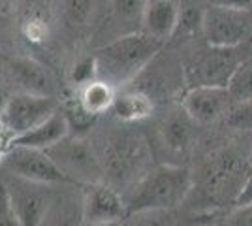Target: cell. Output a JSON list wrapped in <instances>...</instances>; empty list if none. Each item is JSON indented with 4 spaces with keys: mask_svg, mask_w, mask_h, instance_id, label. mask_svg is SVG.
Listing matches in <instances>:
<instances>
[{
    "mask_svg": "<svg viewBox=\"0 0 252 226\" xmlns=\"http://www.w3.org/2000/svg\"><path fill=\"white\" fill-rule=\"evenodd\" d=\"M162 42L143 31H130L102 45L94 53L96 77L119 87L134 81L157 57Z\"/></svg>",
    "mask_w": 252,
    "mask_h": 226,
    "instance_id": "obj_1",
    "label": "cell"
},
{
    "mask_svg": "<svg viewBox=\"0 0 252 226\" xmlns=\"http://www.w3.org/2000/svg\"><path fill=\"white\" fill-rule=\"evenodd\" d=\"M192 173L181 166L162 164L143 173L123 194L128 213L136 211H169L185 202L192 191Z\"/></svg>",
    "mask_w": 252,
    "mask_h": 226,
    "instance_id": "obj_2",
    "label": "cell"
},
{
    "mask_svg": "<svg viewBox=\"0 0 252 226\" xmlns=\"http://www.w3.org/2000/svg\"><path fill=\"white\" fill-rule=\"evenodd\" d=\"M94 151L104 179L107 177L111 183L134 185L147 172L151 153L147 141L137 132L126 129L111 130L100 136L98 143H94Z\"/></svg>",
    "mask_w": 252,
    "mask_h": 226,
    "instance_id": "obj_3",
    "label": "cell"
},
{
    "mask_svg": "<svg viewBox=\"0 0 252 226\" xmlns=\"http://www.w3.org/2000/svg\"><path fill=\"white\" fill-rule=\"evenodd\" d=\"M200 29L213 47H241L252 38V10L209 4L201 11Z\"/></svg>",
    "mask_w": 252,
    "mask_h": 226,
    "instance_id": "obj_4",
    "label": "cell"
},
{
    "mask_svg": "<svg viewBox=\"0 0 252 226\" xmlns=\"http://www.w3.org/2000/svg\"><path fill=\"white\" fill-rule=\"evenodd\" d=\"M53 162L63 170V173L74 185H89L104 181V172L96 157L94 145L83 140L81 136L68 134L64 140L43 149Z\"/></svg>",
    "mask_w": 252,
    "mask_h": 226,
    "instance_id": "obj_5",
    "label": "cell"
},
{
    "mask_svg": "<svg viewBox=\"0 0 252 226\" xmlns=\"http://www.w3.org/2000/svg\"><path fill=\"white\" fill-rule=\"evenodd\" d=\"M59 108L61 104L55 97H40L19 91L8 98V104L0 117V129L10 138L21 136L25 132L36 129Z\"/></svg>",
    "mask_w": 252,
    "mask_h": 226,
    "instance_id": "obj_6",
    "label": "cell"
},
{
    "mask_svg": "<svg viewBox=\"0 0 252 226\" xmlns=\"http://www.w3.org/2000/svg\"><path fill=\"white\" fill-rule=\"evenodd\" d=\"M0 164H2L4 172L13 173V175L29 179V181L53 185V187L70 183V179L64 175L63 170L53 162V159L43 149H34V147H25V145H10V149L6 151Z\"/></svg>",
    "mask_w": 252,
    "mask_h": 226,
    "instance_id": "obj_7",
    "label": "cell"
},
{
    "mask_svg": "<svg viewBox=\"0 0 252 226\" xmlns=\"http://www.w3.org/2000/svg\"><path fill=\"white\" fill-rule=\"evenodd\" d=\"M0 181L4 185L6 193L10 196V202L19 217L23 226H38L42 217L45 215L47 207L51 204L55 189L53 185L36 183L17 177L13 173L4 172L0 175Z\"/></svg>",
    "mask_w": 252,
    "mask_h": 226,
    "instance_id": "obj_8",
    "label": "cell"
},
{
    "mask_svg": "<svg viewBox=\"0 0 252 226\" xmlns=\"http://www.w3.org/2000/svg\"><path fill=\"white\" fill-rule=\"evenodd\" d=\"M83 223L93 225H121L128 217L125 198L115 187L98 181L89 183L81 191Z\"/></svg>",
    "mask_w": 252,
    "mask_h": 226,
    "instance_id": "obj_9",
    "label": "cell"
},
{
    "mask_svg": "<svg viewBox=\"0 0 252 226\" xmlns=\"http://www.w3.org/2000/svg\"><path fill=\"white\" fill-rule=\"evenodd\" d=\"M247 173L249 168L245 162L239 161L233 153H222L209 162L203 175V189L215 200L231 198L233 202Z\"/></svg>",
    "mask_w": 252,
    "mask_h": 226,
    "instance_id": "obj_10",
    "label": "cell"
},
{
    "mask_svg": "<svg viewBox=\"0 0 252 226\" xmlns=\"http://www.w3.org/2000/svg\"><path fill=\"white\" fill-rule=\"evenodd\" d=\"M231 104L233 100L226 87L196 85L190 87L185 93L181 106L196 125H211L219 119L226 117Z\"/></svg>",
    "mask_w": 252,
    "mask_h": 226,
    "instance_id": "obj_11",
    "label": "cell"
},
{
    "mask_svg": "<svg viewBox=\"0 0 252 226\" xmlns=\"http://www.w3.org/2000/svg\"><path fill=\"white\" fill-rule=\"evenodd\" d=\"M239 47H213L209 45L203 53L196 59L194 66L190 68V79L196 85H219L226 87L230 75L237 65L241 63L243 55L237 53Z\"/></svg>",
    "mask_w": 252,
    "mask_h": 226,
    "instance_id": "obj_12",
    "label": "cell"
},
{
    "mask_svg": "<svg viewBox=\"0 0 252 226\" xmlns=\"http://www.w3.org/2000/svg\"><path fill=\"white\" fill-rule=\"evenodd\" d=\"M181 15L179 0H149L141 17V31L164 43L179 29Z\"/></svg>",
    "mask_w": 252,
    "mask_h": 226,
    "instance_id": "obj_13",
    "label": "cell"
},
{
    "mask_svg": "<svg viewBox=\"0 0 252 226\" xmlns=\"http://www.w3.org/2000/svg\"><path fill=\"white\" fill-rule=\"evenodd\" d=\"M8 70L11 79L17 83L21 93L40 95V97H55V83L49 72L38 61L29 57H15L11 59Z\"/></svg>",
    "mask_w": 252,
    "mask_h": 226,
    "instance_id": "obj_14",
    "label": "cell"
},
{
    "mask_svg": "<svg viewBox=\"0 0 252 226\" xmlns=\"http://www.w3.org/2000/svg\"><path fill=\"white\" fill-rule=\"evenodd\" d=\"M68 187L70 183L55 189L51 204L38 226H81V191L75 193V189Z\"/></svg>",
    "mask_w": 252,
    "mask_h": 226,
    "instance_id": "obj_15",
    "label": "cell"
},
{
    "mask_svg": "<svg viewBox=\"0 0 252 226\" xmlns=\"http://www.w3.org/2000/svg\"><path fill=\"white\" fill-rule=\"evenodd\" d=\"M70 134V127L66 123L63 109L59 108L53 115L40 123L36 129L25 132L21 136L11 138L10 145H25V147H34V149H47L55 143H59Z\"/></svg>",
    "mask_w": 252,
    "mask_h": 226,
    "instance_id": "obj_16",
    "label": "cell"
},
{
    "mask_svg": "<svg viewBox=\"0 0 252 226\" xmlns=\"http://www.w3.org/2000/svg\"><path fill=\"white\" fill-rule=\"evenodd\" d=\"M194 125L196 123L181 106V109H175L164 117L162 125H160V140L169 151L185 153L192 143Z\"/></svg>",
    "mask_w": 252,
    "mask_h": 226,
    "instance_id": "obj_17",
    "label": "cell"
},
{
    "mask_svg": "<svg viewBox=\"0 0 252 226\" xmlns=\"http://www.w3.org/2000/svg\"><path fill=\"white\" fill-rule=\"evenodd\" d=\"M111 109H113L115 117L123 123H139L153 115L155 104H153V98L149 97L145 91L126 89V91L115 93Z\"/></svg>",
    "mask_w": 252,
    "mask_h": 226,
    "instance_id": "obj_18",
    "label": "cell"
},
{
    "mask_svg": "<svg viewBox=\"0 0 252 226\" xmlns=\"http://www.w3.org/2000/svg\"><path fill=\"white\" fill-rule=\"evenodd\" d=\"M117 89L111 83H107L100 77H94L91 81H87L83 85H79V93H77V100L81 102L91 115L100 117L107 109H111L113 100H115Z\"/></svg>",
    "mask_w": 252,
    "mask_h": 226,
    "instance_id": "obj_19",
    "label": "cell"
},
{
    "mask_svg": "<svg viewBox=\"0 0 252 226\" xmlns=\"http://www.w3.org/2000/svg\"><path fill=\"white\" fill-rule=\"evenodd\" d=\"M226 89L233 102L252 100V55H247L230 75Z\"/></svg>",
    "mask_w": 252,
    "mask_h": 226,
    "instance_id": "obj_20",
    "label": "cell"
},
{
    "mask_svg": "<svg viewBox=\"0 0 252 226\" xmlns=\"http://www.w3.org/2000/svg\"><path fill=\"white\" fill-rule=\"evenodd\" d=\"M61 8L66 23L75 29H81L93 19L94 0H61Z\"/></svg>",
    "mask_w": 252,
    "mask_h": 226,
    "instance_id": "obj_21",
    "label": "cell"
},
{
    "mask_svg": "<svg viewBox=\"0 0 252 226\" xmlns=\"http://www.w3.org/2000/svg\"><path fill=\"white\" fill-rule=\"evenodd\" d=\"M61 109H63L64 117H66V123H68V127H70V134L75 132V136H81V132L89 130L94 125L96 117L91 115V113L81 106V102L77 100V97L72 98V100H68Z\"/></svg>",
    "mask_w": 252,
    "mask_h": 226,
    "instance_id": "obj_22",
    "label": "cell"
},
{
    "mask_svg": "<svg viewBox=\"0 0 252 226\" xmlns=\"http://www.w3.org/2000/svg\"><path fill=\"white\" fill-rule=\"evenodd\" d=\"M147 2L149 0H111V11H113L117 21L141 23Z\"/></svg>",
    "mask_w": 252,
    "mask_h": 226,
    "instance_id": "obj_23",
    "label": "cell"
},
{
    "mask_svg": "<svg viewBox=\"0 0 252 226\" xmlns=\"http://www.w3.org/2000/svg\"><path fill=\"white\" fill-rule=\"evenodd\" d=\"M226 123L231 129L252 130V100L233 102L230 111L226 113Z\"/></svg>",
    "mask_w": 252,
    "mask_h": 226,
    "instance_id": "obj_24",
    "label": "cell"
},
{
    "mask_svg": "<svg viewBox=\"0 0 252 226\" xmlns=\"http://www.w3.org/2000/svg\"><path fill=\"white\" fill-rule=\"evenodd\" d=\"M121 226H169V217L168 211H157V209L136 211V213H128Z\"/></svg>",
    "mask_w": 252,
    "mask_h": 226,
    "instance_id": "obj_25",
    "label": "cell"
},
{
    "mask_svg": "<svg viewBox=\"0 0 252 226\" xmlns=\"http://www.w3.org/2000/svg\"><path fill=\"white\" fill-rule=\"evenodd\" d=\"M0 226H23L2 181H0Z\"/></svg>",
    "mask_w": 252,
    "mask_h": 226,
    "instance_id": "obj_26",
    "label": "cell"
},
{
    "mask_svg": "<svg viewBox=\"0 0 252 226\" xmlns=\"http://www.w3.org/2000/svg\"><path fill=\"white\" fill-rule=\"evenodd\" d=\"M94 77H96L94 55L93 57H87V59H81L79 63H75L74 72H72V79H74L77 85H83V83L94 79Z\"/></svg>",
    "mask_w": 252,
    "mask_h": 226,
    "instance_id": "obj_27",
    "label": "cell"
},
{
    "mask_svg": "<svg viewBox=\"0 0 252 226\" xmlns=\"http://www.w3.org/2000/svg\"><path fill=\"white\" fill-rule=\"evenodd\" d=\"M224 226H252V204L235 205V209L226 217Z\"/></svg>",
    "mask_w": 252,
    "mask_h": 226,
    "instance_id": "obj_28",
    "label": "cell"
},
{
    "mask_svg": "<svg viewBox=\"0 0 252 226\" xmlns=\"http://www.w3.org/2000/svg\"><path fill=\"white\" fill-rule=\"evenodd\" d=\"M247 204H252V170H249V173H247V177H245V181L241 185V189H239V193H237L235 200H233V205H247Z\"/></svg>",
    "mask_w": 252,
    "mask_h": 226,
    "instance_id": "obj_29",
    "label": "cell"
},
{
    "mask_svg": "<svg viewBox=\"0 0 252 226\" xmlns=\"http://www.w3.org/2000/svg\"><path fill=\"white\" fill-rule=\"evenodd\" d=\"M211 4H220V6L239 8V10H252V0H211Z\"/></svg>",
    "mask_w": 252,
    "mask_h": 226,
    "instance_id": "obj_30",
    "label": "cell"
},
{
    "mask_svg": "<svg viewBox=\"0 0 252 226\" xmlns=\"http://www.w3.org/2000/svg\"><path fill=\"white\" fill-rule=\"evenodd\" d=\"M8 98H10L8 91L0 87V117H2V113H4V108H6V104H8Z\"/></svg>",
    "mask_w": 252,
    "mask_h": 226,
    "instance_id": "obj_31",
    "label": "cell"
},
{
    "mask_svg": "<svg viewBox=\"0 0 252 226\" xmlns=\"http://www.w3.org/2000/svg\"><path fill=\"white\" fill-rule=\"evenodd\" d=\"M81 226H121V225H93V223H81Z\"/></svg>",
    "mask_w": 252,
    "mask_h": 226,
    "instance_id": "obj_32",
    "label": "cell"
},
{
    "mask_svg": "<svg viewBox=\"0 0 252 226\" xmlns=\"http://www.w3.org/2000/svg\"><path fill=\"white\" fill-rule=\"evenodd\" d=\"M251 162H252V147H251Z\"/></svg>",
    "mask_w": 252,
    "mask_h": 226,
    "instance_id": "obj_33",
    "label": "cell"
}]
</instances>
